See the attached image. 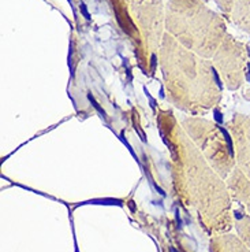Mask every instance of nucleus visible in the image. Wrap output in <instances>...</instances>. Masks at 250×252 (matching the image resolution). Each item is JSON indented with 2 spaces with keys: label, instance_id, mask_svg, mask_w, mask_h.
Instances as JSON below:
<instances>
[{
  "label": "nucleus",
  "instance_id": "9d476101",
  "mask_svg": "<svg viewBox=\"0 0 250 252\" xmlns=\"http://www.w3.org/2000/svg\"><path fill=\"white\" fill-rule=\"evenodd\" d=\"M241 31L250 34V0H234L230 13L225 15Z\"/></svg>",
  "mask_w": 250,
  "mask_h": 252
},
{
  "label": "nucleus",
  "instance_id": "20e7f679",
  "mask_svg": "<svg viewBox=\"0 0 250 252\" xmlns=\"http://www.w3.org/2000/svg\"><path fill=\"white\" fill-rule=\"evenodd\" d=\"M145 73L155 71L166 34V4L162 0H108Z\"/></svg>",
  "mask_w": 250,
  "mask_h": 252
},
{
  "label": "nucleus",
  "instance_id": "f03ea898",
  "mask_svg": "<svg viewBox=\"0 0 250 252\" xmlns=\"http://www.w3.org/2000/svg\"><path fill=\"white\" fill-rule=\"evenodd\" d=\"M157 63L167 99L176 108L200 115L220 103L222 91L211 61L188 50L168 33L163 36Z\"/></svg>",
  "mask_w": 250,
  "mask_h": 252
},
{
  "label": "nucleus",
  "instance_id": "39448f33",
  "mask_svg": "<svg viewBox=\"0 0 250 252\" xmlns=\"http://www.w3.org/2000/svg\"><path fill=\"white\" fill-rule=\"evenodd\" d=\"M181 125L211 167L225 180L237 162L222 127L202 117H185Z\"/></svg>",
  "mask_w": 250,
  "mask_h": 252
},
{
  "label": "nucleus",
  "instance_id": "9b49d317",
  "mask_svg": "<svg viewBox=\"0 0 250 252\" xmlns=\"http://www.w3.org/2000/svg\"><path fill=\"white\" fill-rule=\"evenodd\" d=\"M234 223L237 229V236L250 248V214L242 208L234 213Z\"/></svg>",
  "mask_w": 250,
  "mask_h": 252
},
{
  "label": "nucleus",
  "instance_id": "f8f14e48",
  "mask_svg": "<svg viewBox=\"0 0 250 252\" xmlns=\"http://www.w3.org/2000/svg\"><path fill=\"white\" fill-rule=\"evenodd\" d=\"M213 1L216 6L219 7V10L223 13V15H227V14L230 13V10H231L232 3H234V0H211Z\"/></svg>",
  "mask_w": 250,
  "mask_h": 252
},
{
  "label": "nucleus",
  "instance_id": "f257e3e1",
  "mask_svg": "<svg viewBox=\"0 0 250 252\" xmlns=\"http://www.w3.org/2000/svg\"><path fill=\"white\" fill-rule=\"evenodd\" d=\"M157 125L169 151L172 183L182 203L208 233H228L234 211L225 181L201 155L171 110L159 108Z\"/></svg>",
  "mask_w": 250,
  "mask_h": 252
},
{
  "label": "nucleus",
  "instance_id": "1a4fd4ad",
  "mask_svg": "<svg viewBox=\"0 0 250 252\" xmlns=\"http://www.w3.org/2000/svg\"><path fill=\"white\" fill-rule=\"evenodd\" d=\"M212 252H250V248L238 236L223 233L213 236L211 240Z\"/></svg>",
  "mask_w": 250,
  "mask_h": 252
},
{
  "label": "nucleus",
  "instance_id": "423d86ee",
  "mask_svg": "<svg viewBox=\"0 0 250 252\" xmlns=\"http://www.w3.org/2000/svg\"><path fill=\"white\" fill-rule=\"evenodd\" d=\"M249 62V50L244 41L238 40L230 33L211 59L213 69L222 78L225 88L237 91L246 80V70Z\"/></svg>",
  "mask_w": 250,
  "mask_h": 252
},
{
  "label": "nucleus",
  "instance_id": "7ed1b4c3",
  "mask_svg": "<svg viewBox=\"0 0 250 252\" xmlns=\"http://www.w3.org/2000/svg\"><path fill=\"white\" fill-rule=\"evenodd\" d=\"M166 33L208 61L228 34L224 18L204 0H168L166 3Z\"/></svg>",
  "mask_w": 250,
  "mask_h": 252
},
{
  "label": "nucleus",
  "instance_id": "6e6552de",
  "mask_svg": "<svg viewBox=\"0 0 250 252\" xmlns=\"http://www.w3.org/2000/svg\"><path fill=\"white\" fill-rule=\"evenodd\" d=\"M228 193L231 196L232 202L241 204L250 214V178L239 167L235 169L227 176L224 180Z\"/></svg>",
  "mask_w": 250,
  "mask_h": 252
},
{
  "label": "nucleus",
  "instance_id": "0eeeda50",
  "mask_svg": "<svg viewBox=\"0 0 250 252\" xmlns=\"http://www.w3.org/2000/svg\"><path fill=\"white\" fill-rule=\"evenodd\" d=\"M227 129L234 143L237 167L250 178V115L234 114L227 122Z\"/></svg>",
  "mask_w": 250,
  "mask_h": 252
}]
</instances>
